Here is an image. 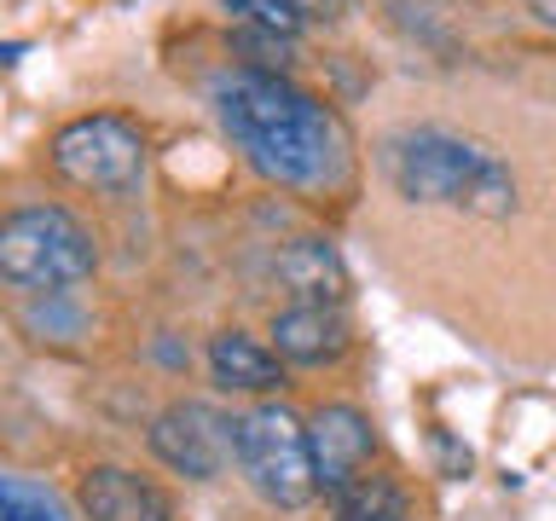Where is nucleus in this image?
Here are the masks:
<instances>
[{
    "mask_svg": "<svg viewBox=\"0 0 556 521\" xmlns=\"http://www.w3.org/2000/svg\"><path fill=\"white\" fill-rule=\"evenodd\" d=\"M220 128L243 163L273 186H330L342 174V128L319 99L290 87L273 69H238L215 87Z\"/></svg>",
    "mask_w": 556,
    "mask_h": 521,
    "instance_id": "obj_1",
    "label": "nucleus"
},
{
    "mask_svg": "<svg viewBox=\"0 0 556 521\" xmlns=\"http://www.w3.org/2000/svg\"><path fill=\"white\" fill-rule=\"evenodd\" d=\"M389 174L406 203H441V208H469V215L504 220L516 208V174L498 163L486 145L441 128L406 134L389 151Z\"/></svg>",
    "mask_w": 556,
    "mask_h": 521,
    "instance_id": "obj_2",
    "label": "nucleus"
},
{
    "mask_svg": "<svg viewBox=\"0 0 556 521\" xmlns=\"http://www.w3.org/2000/svg\"><path fill=\"white\" fill-rule=\"evenodd\" d=\"M93 267H99V243L70 208L35 203L7 215V226H0V272H7V284L29 295L70 290L81 278H93Z\"/></svg>",
    "mask_w": 556,
    "mask_h": 521,
    "instance_id": "obj_3",
    "label": "nucleus"
},
{
    "mask_svg": "<svg viewBox=\"0 0 556 521\" xmlns=\"http://www.w3.org/2000/svg\"><path fill=\"white\" fill-rule=\"evenodd\" d=\"M238 463H243V475H250L255 493L285 504V510H295V504H307L319 493L307 423L290 406H278V399L238 417Z\"/></svg>",
    "mask_w": 556,
    "mask_h": 521,
    "instance_id": "obj_4",
    "label": "nucleus"
},
{
    "mask_svg": "<svg viewBox=\"0 0 556 521\" xmlns=\"http://www.w3.org/2000/svg\"><path fill=\"white\" fill-rule=\"evenodd\" d=\"M52 168L59 180L81 186V191H111V198H128L146 180V134L128 116H76L52 134Z\"/></svg>",
    "mask_w": 556,
    "mask_h": 521,
    "instance_id": "obj_5",
    "label": "nucleus"
},
{
    "mask_svg": "<svg viewBox=\"0 0 556 521\" xmlns=\"http://www.w3.org/2000/svg\"><path fill=\"white\" fill-rule=\"evenodd\" d=\"M151 452L168 469H180L191 481L220 475L226 458L238 452V423H226L215 406H198V399H180V406L156 411L151 423Z\"/></svg>",
    "mask_w": 556,
    "mask_h": 521,
    "instance_id": "obj_6",
    "label": "nucleus"
},
{
    "mask_svg": "<svg viewBox=\"0 0 556 521\" xmlns=\"http://www.w3.org/2000/svg\"><path fill=\"white\" fill-rule=\"evenodd\" d=\"M307 441H313V469L330 498H342L348 486L365 481V469L377 458V434L365 423L359 406H319L307 417Z\"/></svg>",
    "mask_w": 556,
    "mask_h": 521,
    "instance_id": "obj_7",
    "label": "nucleus"
},
{
    "mask_svg": "<svg viewBox=\"0 0 556 521\" xmlns=\"http://www.w3.org/2000/svg\"><path fill=\"white\" fill-rule=\"evenodd\" d=\"M348 347V319L330 302H295L273 319V354L290 365H330Z\"/></svg>",
    "mask_w": 556,
    "mask_h": 521,
    "instance_id": "obj_8",
    "label": "nucleus"
},
{
    "mask_svg": "<svg viewBox=\"0 0 556 521\" xmlns=\"http://www.w3.org/2000/svg\"><path fill=\"white\" fill-rule=\"evenodd\" d=\"M81 510L93 516V521H174L168 498L156 493L151 481H139L134 469H116V463L87 469V481H81Z\"/></svg>",
    "mask_w": 556,
    "mask_h": 521,
    "instance_id": "obj_9",
    "label": "nucleus"
},
{
    "mask_svg": "<svg viewBox=\"0 0 556 521\" xmlns=\"http://www.w3.org/2000/svg\"><path fill=\"white\" fill-rule=\"evenodd\" d=\"M278 284H285L295 302H330V307H342L348 267H342V255L330 250L325 238H295L290 250L278 255Z\"/></svg>",
    "mask_w": 556,
    "mask_h": 521,
    "instance_id": "obj_10",
    "label": "nucleus"
},
{
    "mask_svg": "<svg viewBox=\"0 0 556 521\" xmlns=\"http://www.w3.org/2000/svg\"><path fill=\"white\" fill-rule=\"evenodd\" d=\"M208 365H215V377L226 389H250V394H267L285 382V365H278L273 347H261L255 336H243V330H220L215 342H208Z\"/></svg>",
    "mask_w": 556,
    "mask_h": 521,
    "instance_id": "obj_11",
    "label": "nucleus"
},
{
    "mask_svg": "<svg viewBox=\"0 0 556 521\" xmlns=\"http://www.w3.org/2000/svg\"><path fill=\"white\" fill-rule=\"evenodd\" d=\"M232 17H243L250 29H267V35H295L302 29V12L290 0H220Z\"/></svg>",
    "mask_w": 556,
    "mask_h": 521,
    "instance_id": "obj_12",
    "label": "nucleus"
},
{
    "mask_svg": "<svg viewBox=\"0 0 556 521\" xmlns=\"http://www.w3.org/2000/svg\"><path fill=\"white\" fill-rule=\"evenodd\" d=\"M7 521H59V516H52V510H29L24 486H7Z\"/></svg>",
    "mask_w": 556,
    "mask_h": 521,
    "instance_id": "obj_13",
    "label": "nucleus"
},
{
    "mask_svg": "<svg viewBox=\"0 0 556 521\" xmlns=\"http://www.w3.org/2000/svg\"><path fill=\"white\" fill-rule=\"evenodd\" d=\"M290 7L302 12V24H307V17H342L348 0H290Z\"/></svg>",
    "mask_w": 556,
    "mask_h": 521,
    "instance_id": "obj_14",
    "label": "nucleus"
},
{
    "mask_svg": "<svg viewBox=\"0 0 556 521\" xmlns=\"http://www.w3.org/2000/svg\"><path fill=\"white\" fill-rule=\"evenodd\" d=\"M528 12H533V17H545V24L556 29V0H528Z\"/></svg>",
    "mask_w": 556,
    "mask_h": 521,
    "instance_id": "obj_15",
    "label": "nucleus"
},
{
    "mask_svg": "<svg viewBox=\"0 0 556 521\" xmlns=\"http://www.w3.org/2000/svg\"><path fill=\"white\" fill-rule=\"evenodd\" d=\"M337 521H400V510H371V516H337Z\"/></svg>",
    "mask_w": 556,
    "mask_h": 521,
    "instance_id": "obj_16",
    "label": "nucleus"
}]
</instances>
